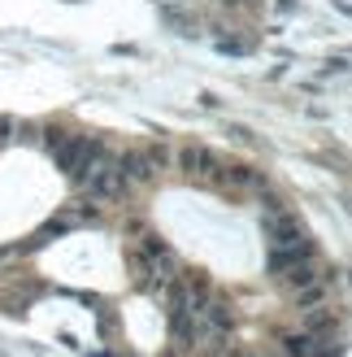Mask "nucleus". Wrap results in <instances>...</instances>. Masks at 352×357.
<instances>
[{
  "label": "nucleus",
  "mask_w": 352,
  "mask_h": 357,
  "mask_svg": "<svg viewBox=\"0 0 352 357\" xmlns=\"http://www.w3.org/2000/svg\"><path fill=\"white\" fill-rule=\"evenodd\" d=\"M291 301L301 310H309V305H322V279L318 283H309V288H301V292H291Z\"/></svg>",
  "instance_id": "9b49d317"
},
{
  "label": "nucleus",
  "mask_w": 352,
  "mask_h": 357,
  "mask_svg": "<svg viewBox=\"0 0 352 357\" xmlns=\"http://www.w3.org/2000/svg\"><path fill=\"white\" fill-rule=\"evenodd\" d=\"M83 192H87V201H118V196H127V178H122L113 153L92 170V178L83 183Z\"/></svg>",
  "instance_id": "f257e3e1"
},
{
  "label": "nucleus",
  "mask_w": 352,
  "mask_h": 357,
  "mask_svg": "<svg viewBox=\"0 0 352 357\" xmlns=\"http://www.w3.org/2000/svg\"><path fill=\"white\" fill-rule=\"evenodd\" d=\"M274 279H278V288L301 292V288H309V283H318L322 275H318V266H313V257H296V261L283 266V271H274Z\"/></svg>",
  "instance_id": "39448f33"
},
{
  "label": "nucleus",
  "mask_w": 352,
  "mask_h": 357,
  "mask_svg": "<svg viewBox=\"0 0 352 357\" xmlns=\"http://www.w3.org/2000/svg\"><path fill=\"white\" fill-rule=\"evenodd\" d=\"M214 357H253V353L243 349V344H222V349H218Z\"/></svg>",
  "instance_id": "4468645a"
},
{
  "label": "nucleus",
  "mask_w": 352,
  "mask_h": 357,
  "mask_svg": "<svg viewBox=\"0 0 352 357\" xmlns=\"http://www.w3.org/2000/svg\"><path fill=\"white\" fill-rule=\"evenodd\" d=\"M218 162H222V157L214 149H205V144H183L179 149V170H183V178H200V183H209L214 170H218Z\"/></svg>",
  "instance_id": "f03ea898"
},
{
  "label": "nucleus",
  "mask_w": 352,
  "mask_h": 357,
  "mask_svg": "<svg viewBox=\"0 0 352 357\" xmlns=\"http://www.w3.org/2000/svg\"><path fill=\"white\" fill-rule=\"evenodd\" d=\"M261 218H266V236H270V244H296V240H305L301 218H296V213H287V209L261 213Z\"/></svg>",
  "instance_id": "20e7f679"
},
{
  "label": "nucleus",
  "mask_w": 352,
  "mask_h": 357,
  "mask_svg": "<svg viewBox=\"0 0 352 357\" xmlns=\"http://www.w3.org/2000/svg\"><path fill=\"white\" fill-rule=\"evenodd\" d=\"M13 131H17V122H13V118H5V114H0V149H5L9 139H13Z\"/></svg>",
  "instance_id": "ddd939ff"
},
{
  "label": "nucleus",
  "mask_w": 352,
  "mask_h": 357,
  "mask_svg": "<svg viewBox=\"0 0 352 357\" xmlns=\"http://www.w3.org/2000/svg\"><path fill=\"white\" fill-rule=\"evenodd\" d=\"M200 314H205V318H209V323H214L218 331H226V335H231V327H235V305H231L226 296L209 292V301L200 305Z\"/></svg>",
  "instance_id": "0eeeda50"
},
{
  "label": "nucleus",
  "mask_w": 352,
  "mask_h": 357,
  "mask_svg": "<svg viewBox=\"0 0 352 357\" xmlns=\"http://www.w3.org/2000/svg\"><path fill=\"white\" fill-rule=\"evenodd\" d=\"M283 357H287V353H283Z\"/></svg>",
  "instance_id": "2eb2a0df"
},
{
  "label": "nucleus",
  "mask_w": 352,
  "mask_h": 357,
  "mask_svg": "<svg viewBox=\"0 0 352 357\" xmlns=\"http://www.w3.org/2000/svg\"><path fill=\"white\" fill-rule=\"evenodd\" d=\"M278 209H287V205L278 201L274 192H266V188H261V213H278Z\"/></svg>",
  "instance_id": "f8f14e48"
},
{
  "label": "nucleus",
  "mask_w": 352,
  "mask_h": 357,
  "mask_svg": "<svg viewBox=\"0 0 352 357\" xmlns=\"http://www.w3.org/2000/svg\"><path fill=\"white\" fill-rule=\"evenodd\" d=\"M301 331H309V335H330V331H335V310H326V305H309Z\"/></svg>",
  "instance_id": "1a4fd4ad"
},
{
  "label": "nucleus",
  "mask_w": 352,
  "mask_h": 357,
  "mask_svg": "<svg viewBox=\"0 0 352 357\" xmlns=\"http://www.w3.org/2000/svg\"><path fill=\"white\" fill-rule=\"evenodd\" d=\"M118 170H122V178H127V188H144V183H152V178H157V170L148 166L144 149H127V153H118Z\"/></svg>",
  "instance_id": "423d86ee"
},
{
  "label": "nucleus",
  "mask_w": 352,
  "mask_h": 357,
  "mask_svg": "<svg viewBox=\"0 0 352 357\" xmlns=\"http://www.w3.org/2000/svg\"><path fill=\"white\" fill-rule=\"evenodd\" d=\"M144 157H148V166L157 170V174H161V170H170V144H166V139H152V144H144Z\"/></svg>",
  "instance_id": "9d476101"
},
{
  "label": "nucleus",
  "mask_w": 352,
  "mask_h": 357,
  "mask_svg": "<svg viewBox=\"0 0 352 357\" xmlns=\"http://www.w3.org/2000/svg\"><path fill=\"white\" fill-rule=\"evenodd\" d=\"M296 257H313L309 236H305V240H296V244H274V248H270V257H266V266H270V271H283V266L296 261Z\"/></svg>",
  "instance_id": "6e6552de"
},
{
  "label": "nucleus",
  "mask_w": 352,
  "mask_h": 357,
  "mask_svg": "<svg viewBox=\"0 0 352 357\" xmlns=\"http://www.w3.org/2000/svg\"><path fill=\"white\" fill-rule=\"evenodd\" d=\"M214 188H222V192H253V188H261L266 178H261L253 166H239V162H218V170H214V178H209Z\"/></svg>",
  "instance_id": "7ed1b4c3"
}]
</instances>
